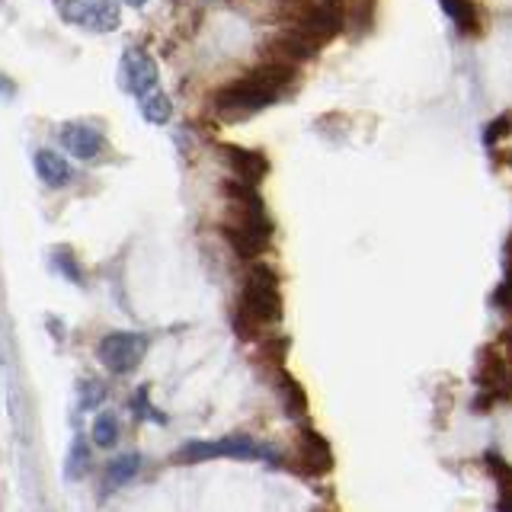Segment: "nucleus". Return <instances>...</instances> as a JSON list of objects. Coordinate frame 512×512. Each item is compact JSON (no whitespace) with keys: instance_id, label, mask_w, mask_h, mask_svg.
<instances>
[{"instance_id":"obj_3","label":"nucleus","mask_w":512,"mask_h":512,"mask_svg":"<svg viewBox=\"0 0 512 512\" xmlns=\"http://www.w3.org/2000/svg\"><path fill=\"white\" fill-rule=\"evenodd\" d=\"M282 320V285L272 266H253L244 282V292L237 301L234 327L240 340H256L260 327L279 324Z\"/></svg>"},{"instance_id":"obj_2","label":"nucleus","mask_w":512,"mask_h":512,"mask_svg":"<svg viewBox=\"0 0 512 512\" xmlns=\"http://www.w3.org/2000/svg\"><path fill=\"white\" fill-rule=\"evenodd\" d=\"M295 80L292 61H269L253 68L250 74L237 77L234 84L221 87L215 93V106L224 116H253L266 106H272Z\"/></svg>"},{"instance_id":"obj_19","label":"nucleus","mask_w":512,"mask_h":512,"mask_svg":"<svg viewBox=\"0 0 512 512\" xmlns=\"http://www.w3.org/2000/svg\"><path fill=\"white\" fill-rule=\"evenodd\" d=\"M90 468V445L84 439H74L71 442V452H68V468H64V477L68 480H77V477H84Z\"/></svg>"},{"instance_id":"obj_5","label":"nucleus","mask_w":512,"mask_h":512,"mask_svg":"<svg viewBox=\"0 0 512 512\" xmlns=\"http://www.w3.org/2000/svg\"><path fill=\"white\" fill-rule=\"evenodd\" d=\"M183 464H202L212 458H237V461H266L279 464V452L263 442H256L253 436H221V439H192L186 442L180 452L173 455Z\"/></svg>"},{"instance_id":"obj_22","label":"nucleus","mask_w":512,"mask_h":512,"mask_svg":"<svg viewBox=\"0 0 512 512\" xmlns=\"http://www.w3.org/2000/svg\"><path fill=\"white\" fill-rule=\"evenodd\" d=\"M122 4H128V7H144L148 0H122Z\"/></svg>"},{"instance_id":"obj_1","label":"nucleus","mask_w":512,"mask_h":512,"mask_svg":"<svg viewBox=\"0 0 512 512\" xmlns=\"http://www.w3.org/2000/svg\"><path fill=\"white\" fill-rule=\"evenodd\" d=\"M228 196V218H224V240L231 244V250L244 260H256L272 240V221L266 215V205L260 199V192L250 183H228L224 186Z\"/></svg>"},{"instance_id":"obj_12","label":"nucleus","mask_w":512,"mask_h":512,"mask_svg":"<svg viewBox=\"0 0 512 512\" xmlns=\"http://www.w3.org/2000/svg\"><path fill=\"white\" fill-rule=\"evenodd\" d=\"M36 176L39 180L48 186V189H64V186H71V180H74V170H71V164L64 160L58 151H36Z\"/></svg>"},{"instance_id":"obj_20","label":"nucleus","mask_w":512,"mask_h":512,"mask_svg":"<svg viewBox=\"0 0 512 512\" xmlns=\"http://www.w3.org/2000/svg\"><path fill=\"white\" fill-rule=\"evenodd\" d=\"M52 266L58 269V272H64V279H71V282H84V276H80V266L74 263V256H71V250L68 247H58L55 253H52Z\"/></svg>"},{"instance_id":"obj_10","label":"nucleus","mask_w":512,"mask_h":512,"mask_svg":"<svg viewBox=\"0 0 512 512\" xmlns=\"http://www.w3.org/2000/svg\"><path fill=\"white\" fill-rule=\"evenodd\" d=\"M61 148H68L77 160H96L106 148V138L96 125L90 122H64L61 125Z\"/></svg>"},{"instance_id":"obj_16","label":"nucleus","mask_w":512,"mask_h":512,"mask_svg":"<svg viewBox=\"0 0 512 512\" xmlns=\"http://www.w3.org/2000/svg\"><path fill=\"white\" fill-rule=\"evenodd\" d=\"M487 468L496 477V487H500V500H496V509L512 512V464L500 461L496 455H487Z\"/></svg>"},{"instance_id":"obj_11","label":"nucleus","mask_w":512,"mask_h":512,"mask_svg":"<svg viewBox=\"0 0 512 512\" xmlns=\"http://www.w3.org/2000/svg\"><path fill=\"white\" fill-rule=\"evenodd\" d=\"M221 160L231 167L234 180L240 183H250V186H260V180L269 170V160L260 151H250V148H240V144H221Z\"/></svg>"},{"instance_id":"obj_8","label":"nucleus","mask_w":512,"mask_h":512,"mask_svg":"<svg viewBox=\"0 0 512 512\" xmlns=\"http://www.w3.org/2000/svg\"><path fill=\"white\" fill-rule=\"evenodd\" d=\"M295 464H298V471L301 474H308V477H324L333 471V448L330 442L320 436V432L314 429H301L298 432V442H295Z\"/></svg>"},{"instance_id":"obj_4","label":"nucleus","mask_w":512,"mask_h":512,"mask_svg":"<svg viewBox=\"0 0 512 512\" xmlns=\"http://www.w3.org/2000/svg\"><path fill=\"white\" fill-rule=\"evenodd\" d=\"M282 20L320 45L343 29L346 10L343 0H282Z\"/></svg>"},{"instance_id":"obj_14","label":"nucleus","mask_w":512,"mask_h":512,"mask_svg":"<svg viewBox=\"0 0 512 512\" xmlns=\"http://www.w3.org/2000/svg\"><path fill=\"white\" fill-rule=\"evenodd\" d=\"M138 109H141L144 122H151V125H167L173 119V103L160 87L151 90V93H144L138 100Z\"/></svg>"},{"instance_id":"obj_6","label":"nucleus","mask_w":512,"mask_h":512,"mask_svg":"<svg viewBox=\"0 0 512 512\" xmlns=\"http://www.w3.org/2000/svg\"><path fill=\"white\" fill-rule=\"evenodd\" d=\"M148 352V336L138 330H112L96 343V359L103 362L109 375H128L141 365Z\"/></svg>"},{"instance_id":"obj_13","label":"nucleus","mask_w":512,"mask_h":512,"mask_svg":"<svg viewBox=\"0 0 512 512\" xmlns=\"http://www.w3.org/2000/svg\"><path fill=\"white\" fill-rule=\"evenodd\" d=\"M138 471H141V455L138 452H125L119 458H112L103 468V493H112V490L125 487Z\"/></svg>"},{"instance_id":"obj_18","label":"nucleus","mask_w":512,"mask_h":512,"mask_svg":"<svg viewBox=\"0 0 512 512\" xmlns=\"http://www.w3.org/2000/svg\"><path fill=\"white\" fill-rule=\"evenodd\" d=\"M90 439L100 445V448H112L119 442V420L112 413H100L93 420V429H90Z\"/></svg>"},{"instance_id":"obj_7","label":"nucleus","mask_w":512,"mask_h":512,"mask_svg":"<svg viewBox=\"0 0 512 512\" xmlns=\"http://www.w3.org/2000/svg\"><path fill=\"white\" fill-rule=\"evenodd\" d=\"M61 20L87 32H116L122 23L119 0H61Z\"/></svg>"},{"instance_id":"obj_9","label":"nucleus","mask_w":512,"mask_h":512,"mask_svg":"<svg viewBox=\"0 0 512 512\" xmlns=\"http://www.w3.org/2000/svg\"><path fill=\"white\" fill-rule=\"evenodd\" d=\"M122 87L135 96V100H141L144 93H151L160 87V74H157V64L148 52H141V48H128V52L122 55Z\"/></svg>"},{"instance_id":"obj_15","label":"nucleus","mask_w":512,"mask_h":512,"mask_svg":"<svg viewBox=\"0 0 512 512\" xmlns=\"http://www.w3.org/2000/svg\"><path fill=\"white\" fill-rule=\"evenodd\" d=\"M279 397H282L285 413L292 416V420H301V416L308 413V394H304L301 384L285 372L279 375Z\"/></svg>"},{"instance_id":"obj_17","label":"nucleus","mask_w":512,"mask_h":512,"mask_svg":"<svg viewBox=\"0 0 512 512\" xmlns=\"http://www.w3.org/2000/svg\"><path fill=\"white\" fill-rule=\"evenodd\" d=\"M442 4V10L452 16V23L461 29V32H477V10H474V4L471 0H439Z\"/></svg>"},{"instance_id":"obj_21","label":"nucleus","mask_w":512,"mask_h":512,"mask_svg":"<svg viewBox=\"0 0 512 512\" xmlns=\"http://www.w3.org/2000/svg\"><path fill=\"white\" fill-rule=\"evenodd\" d=\"M132 407H135V410H141V413H138L141 420H160V423H164V416H160V413H157V410H154V407L148 404V391H144V388H141V391L135 394Z\"/></svg>"}]
</instances>
